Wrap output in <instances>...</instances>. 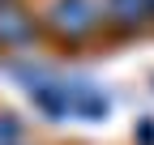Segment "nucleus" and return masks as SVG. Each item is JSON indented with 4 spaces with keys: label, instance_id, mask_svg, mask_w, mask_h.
<instances>
[{
    "label": "nucleus",
    "instance_id": "7ed1b4c3",
    "mask_svg": "<svg viewBox=\"0 0 154 145\" xmlns=\"http://www.w3.org/2000/svg\"><path fill=\"white\" fill-rule=\"evenodd\" d=\"M34 102H38V111L51 115V120H64L73 111V94L64 85H34Z\"/></svg>",
    "mask_w": 154,
    "mask_h": 145
},
{
    "label": "nucleus",
    "instance_id": "20e7f679",
    "mask_svg": "<svg viewBox=\"0 0 154 145\" xmlns=\"http://www.w3.org/2000/svg\"><path fill=\"white\" fill-rule=\"evenodd\" d=\"M111 17H120V22H141V17H150V0H111Z\"/></svg>",
    "mask_w": 154,
    "mask_h": 145
},
{
    "label": "nucleus",
    "instance_id": "f257e3e1",
    "mask_svg": "<svg viewBox=\"0 0 154 145\" xmlns=\"http://www.w3.org/2000/svg\"><path fill=\"white\" fill-rule=\"evenodd\" d=\"M47 22H51V30L60 34V39L77 43V39H86V34L94 30L99 9H94V0H51Z\"/></svg>",
    "mask_w": 154,
    "mask_h": 145
},
{
    "label": "nucleus",
    "instance_id": "423d86ee",
    "mask_svg": "<svg viewBox=\"0 0 154 145\" xmlns=\"http://www.w3.org/2000/svg\"><path fill=\"white\" fill-rule=\"evenodd\" d=\"M137 128H141V132H137V145H154V124H150V120H141Z\"/></svg>",
    "mask_w": 154,
    "mask_h": 145
},
{
    "label": "nucleus",
    "instance_id": "39448f33",
    "mask_svg": "<svg viewBox=\"0 0 154 145\" xmlns=\"http://www.w3.org/2000/svg\"><path fill=\"white\" fill-rule=\"evenodd\" d=\"M17 141H22V120L0 111V145H17Z\"/></svg>",
    "mask_w": 154,
    "mask_h": 145
},
{
    "label": "nucleus",
    "instance_id": "f03ea898",
    "mask_svg": "<svg viewBox=\"0 0 154 145\" xmlns=\"http://www.w3.org/2000/svg\"><path fill=\"white\" fill-rule=\"evenodd\" d=\"M34 39V22L22 9H0V43H30Z\"/></svg>",
    "mask_w": 154,
    "mask_h": 145
},
{
    "label": "nucleus",
    "instance_id": "0eeeda50",
    "mask_svg": "<svg viewBox=\"0 0 154 145\" xmlns=\"http://www.w3.org/2000/svg\"><path fill=\"white\" fill-rule=\"evenodd\" d=\"M9 4H13V0H0V9H9Z\"/></svg>",
    "mask_w": 154,
    "mask_h": 145
}]
</instances>
